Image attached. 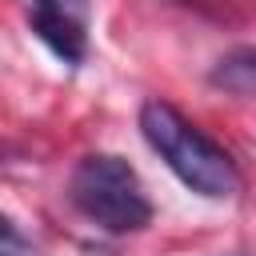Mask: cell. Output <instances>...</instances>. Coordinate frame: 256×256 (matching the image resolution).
I'll return each mask as SVG.
<instances>
[{
    "label": "cell",
    "instance_id": "cell-1",
    "mask_svg": "<svg viewBox=\"0 0 256 256\" xmlns=\"http://www.w3.org/2000/svg\"><path fill=\"white\" fill-rule=\"evenodd\" d=\"M140 136L188 192H196L204 200H232L244 188L236 156L224 144H216L204 128H196L168 100L140 104Z\"/></svg>",
    "mask_w": 256,
    "mask_h": 256
},
{
    "label": "cell",
    "instance_id": "cell-3",
    "mask_svg": "<svg viewBox=\"0 0 256 256\" xmlns=\"http://www.w3.org/2000/svg\"><path fill=\"white\" fill-rule=\"evenodd\" d=\"M84 16H88V0H36L28 24L52 48V56H60L64 64H80L88 52Z\"/></svg>",
    "mask_w": 256,
    "mask_h": 256
},
{
    "label": "cell",
    "instance_id": "cell-5",
    "mask_svg": "<svg viewBox=\"0 0 256 256\" xmlns=\"http://www.w3.org/2000/svg\"><path fill=\"white\" fill-rule=\"evenodd\" d=\"M0 256H32V244L24 248V240H20V232H16L12 220H4V244H0Z\"/></svg>",
    "mask_w": 256,
    "mask_h": 256
},
{
    "label": "cell",
    "instance_id": "cell-4",
    "mask_svg": "<svg viewBox=\"0 0 256 256\" xmlns=\"http://www.w3.org/2000/svg\"><path fill=\"white\" fill-rule=\"evenodd\" d=\"M208 80H212L216 88L232 92V96H256V48L244 44V48L224 52V56L212 64Z\"/></svg>",
    "mask_w": 256,
    "mask_h": 256
},
{
    "label": "cell",
    "instance_id": "cell-2",
    "mask_svg": "<svg viewBox=\"0 0 256 256\" xmlns=\"http://www.w3.org/2000/svg\"><path fill=\"white\" fill-rule=\"evenodd\" d=\"M68 200L84 220H92L108 236L140 232L152 220V200H148L136 168L112 152H92L72 168Z\"/></svg>",
    "mask_w": 256,
    "mask_h": 256
}]
</instances>
